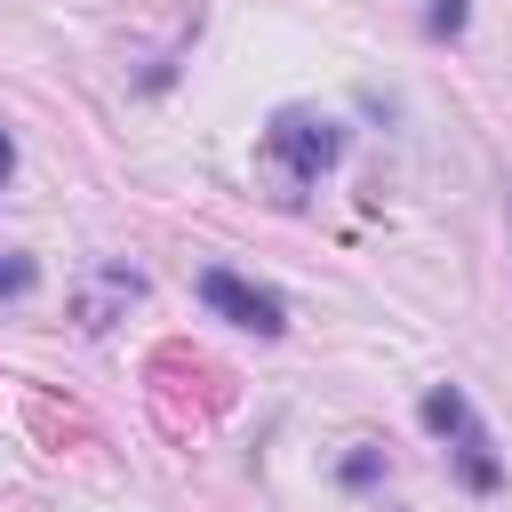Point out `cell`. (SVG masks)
<instances>
[{
    "label": "cell",
    "instance_id": "1",
    "mask_svg": "<svg viewBox=\"0 0 512 512\" xmlns=\"http://www.w3.org/2000/svg\"><path fill=\"white\" fill-rule=\"evenodd\" d=\"M336 160H344V120H328V112H312V104L272 112L264 136H256V184H264L280 208L312 200V184H320Z\"/></svg>",
    "mask_w": 512,
    "mask_h": 512
},
{
    "label": "cell",
    "instance_id": "2",
    "mask_svg": "<svg viewBox=\"0 0 512 512\" xmlns=\"http://www.w3.org/2000/svg\"><path fill=\"white\" fill-rule=\"evenodd\" d=\"M424 432L448 448V464H456V480H464V488H480V496H496V488H504V456H496V440H488L480 408L464 400V384H432V392H424Z\"/></svg>",
    "mask_w": 512,
    "mask_h": 512
},
{
    "label": "cell",
    "instance_id": "3",
    "mask_svg": "<svg viewBox=\"0 0 512 512\" xmlns=\"http://www.w3.org/2000/svg\"><path fill=\"white\" fill-rule=\"evenodd\" d=\"M200 304H208V312H224L232 328H256V336H280V328H288V296H280V288L240 280L232 264H208V272H200Z\"/></svg>",
    "mask_w": 512,
    "mask_h": 512
},
{
    "label": "cell",
    "instance_id": "4",
    "mask_svg": "<svg viewBox=\"0 0 512 512\" xmlns=\"http://www.w3.org/2000/svg\"><path fill=\"white\" fill-rule=\"evenodd\" d=\"M136 288H144V280H136L128 264H104L96 288L80 296V328H112V304H136Z\"/></svg>",
    "mask_w": 512,
    "mask_h": 512
},
{
    "label": "cell",
    "instance_id": "5",
    "mask_svg": "<svg viewBox=\"0 0 512 512\" xmlns=\"http://www.w3.org/2000/svg\"><path fill=\"white\" fill-rule=\"evenodd\" d=\"M32 280H40V264H32V256H16V248H0V296L16 304V296H32Z\"/></svg>",
    "mask_w": 512,
    "mask_h": 512
},
{
    "label": "cell",
    "instance_id": "6",
    "mask_svg": "<svg viewBox=\"0 0 512 512\" xmlns=\"http://www.w3.org/2000/svg\"><path fill=\"white\" fill-rule=\"evenodd\" d=\"M424 24H432V32H464V0H432Z\"/></svg>",
    "mask_w": 512,
    "mask_h": 512
},
{
    "label": "cell",
    "instance_id": "7",
    "mask_svg": "<svg viewBox=\"0 0 512 512\" xmlns=\"http://www.w3.org/2000/svg\"><path fill=\"white\" fill-rule=\"evenodd\" d=\"M8 168H16V144H8V128H0V184H8Z\"/></svg>",
    "mask_w": 512,
    "mask_h": 512
}]
</instances>
